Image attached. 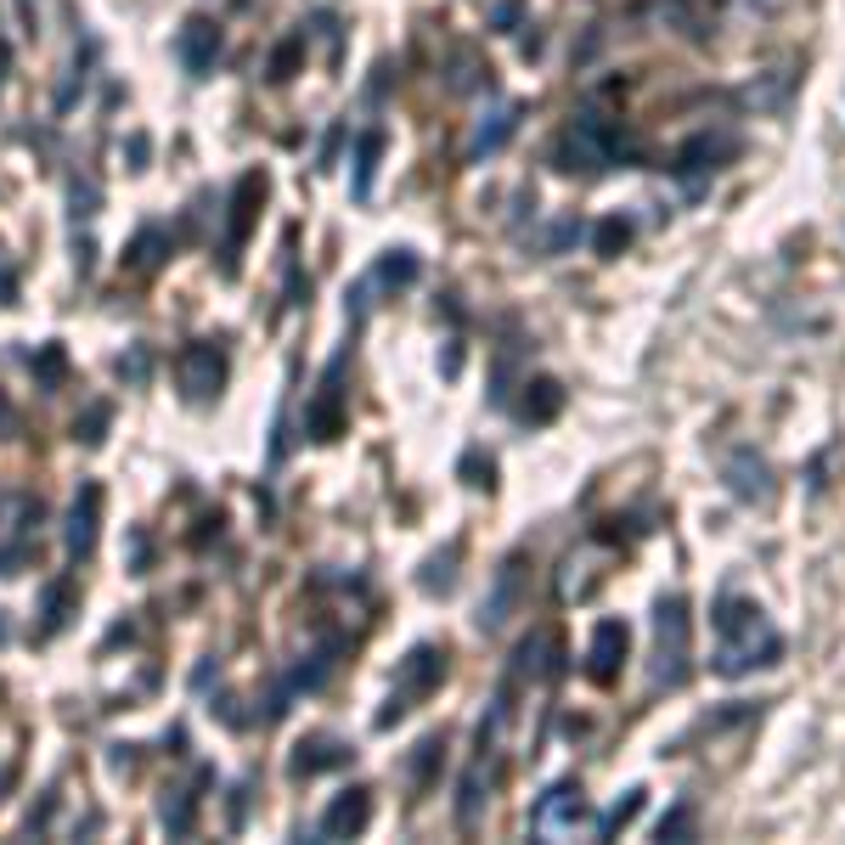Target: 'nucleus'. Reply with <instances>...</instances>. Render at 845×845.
Returning <instances> with one entry per match:
<instances>
[{"label": "nucleus", "instance_id": "obj_7", "mask_svg": "<svg viewBox=\"0 0 845 845\" xmlns=\"http://www.w3.org/2000/svg\"><path fill=\"white\" fill-rule=\"evenodd\" d=\"M260 203H266V176L248 169V176H237V187H231V226H226V242H220V271L226 277H237V254L248 242V226L260 215Z\"/></svg>", "mask_w": 845, "mask_h": 845}, {"label": "nucleus", "instance_id": "obj_22", "mask_svg": "<svg viewBox=\"0 0 845 845\" xmlns=\"http://www.w3.org/2000/svg\"><path fill=\"white\" fill-rule=\"evenodd\" d=\"M372 282H384V288H411V282H417V254H411V248H389L384 260H378V271H372Z\"/></svg>", "mask_w": 845, "mask_h": 845}, {"label": "nucleus", "instance_id": "obj_20", "mask_svg": "<svg viewBox=\"0 0 845 845\" xmlns=\"http://www.w3.org/2000/svg\"><path fill=\"white\" fill-rule=\"evenodd\" d=\"M378 152H384V130H367L361 141H356V181H350V192L367 203L372 198V176H378Z\"/></svg>", "mask_w": 845, "mask_h": 845}, {"label": "nucleus", "instance_id": "obj_35", "mask_svg": "<svg viewBox=\"0 0 845 845\" xmlns=\"http://www.w3.org/2000/svg\"><path fill=\"white\" fill-rule=\"evenodd\" d=\"M119 378L141 384V378H147V350H130V356H119Z\"/></svg>", "mask_w": 845, "mask_h": 845}, {"label": "nucleus", "instance_id": "obj_21", "mask_svg": "<svg viewBox=\"0 0 845 845\" xmlns=\"http://www.w3.org/2000/svg\"><path fill=\"white\" fill-rule=\"evenodd\" d=\"M733 141L727 136H694L683 152H676V169H716V158H727Z\"/></svg>", "mask_w": 845, "mask_h": 845}, {"label": "nucleus", "instance_id": "obj_4", "mask_svg": "<svg viewBox=\"0 0 845 845\" xmlns=\"http://www.w3.org/2000/svg\"><path fill=\"white\" fill-rule=\"evenodd\" d=\"M688 604L683 598H659L654 609V683L659 688H676L688 676Z\"/></svg>", "mask_w": 845, "mask_h": 845}, {"label": "nucleus", "instance_id": "obj_37", "mask_svg": "<svg viewBox=\"0 0 845 845\" xmlns=\"http://www.w3.org/2000/svg\"><path fill=\"white\" fill-rule=\"evenodd\" d=\"M147 152H152V141H147V136L136 130V136L125 141V158H130V169H147Z\"/></svg>", "mask_w": 845, "mask_h": 845}, {"label": "nucleus", "instance_id": "obj_6", "mask_svg": "<svg viewBox=\"0 0 845 845\" xmlns=\"http://www.w3.org/2000/svg\"><path fill=\"white\" fill-rule=\"evenodd\" d=\"M345 361H350V350H338V356L327 361L321 389H316V400L305 406V435H310V440H338V429H345Z\"/></svg>", "mask_w": 845, "mask_h": 845}, {"label": "nucleus", "instance_id": "obj_1", "mask_svg": "<svg viewBox=\"0 0 845 845\" xmlns=\"http://www.w3.org/2000/svg\"><path fill=\"white\" fill-rule=\"evenodd\" d=\"M716 670L722 676H744L755 665H773L784 654V637L773 632L767 609L744 604V598H722L716 604Z\"/></svg>", "mask_w": 845, "mask_h": 845}, {"label": "nucleus", "instance_id": "obj_2", "mask_svg": "<svg viewBox=\"0 0 845 845\" xmlns=\"http://www.w3.org/2000/svg\"><path fill=\"white\" fill-rule=\"evenodd\" d=\"M440 676H446V648L417 643V648L400 659V670H395V688H389V705L378 710V727H395L417 699H429V694L440 688Z\"/></svg>", "mask_w": 845, "mask_h": 845}, {"label": "nucleus", "instance_id": "obj_29", "mask_svg": "<svg viewBox=\"0 0 845 845\" xmlns=\"http://www.w3.org/2000/svg\"><path fill=\"white\" fill-rule=\"evenodd\" d=\"M451 564H457V547H446V558H429V569H422V592H451Z\"/></svg>", "mask_w": 845, "mask_h": 845}, {"label": "nucleus", "instance_id": "obj_14", "mask_svg": "<svg viewBox=\"0 0 845 845\" xmlns=\"http://www.w3.org/2000/svg\"><path fill=\"white\" fill-rule=\"evenodd\" d=\"M586 817V795H580V784H558V789H547V801L536 806V834H575V823Z\"/></svg>", "mask_w": 845, "mask_h": 845}, {"label": "nucleus", "instance_id": "obj_3", "mask_svg": "<svg viewBox=\"0 0 845 845\" xmlns=\"http://www.w3.org/2000/svg\"><path fill=\"white\" fill-rule=\"evenodd\" d=\"M620 152V136L604 113H575V125L558 136V169H580V176H598V169H609Z\"/></svg>", "mask_w": 845, "mask_h": 845}, {"label": "nucleus", "instance_id": "obj_26", "mask_svg": "<svg viewBox=\"0 0 845 845\" xmlns=\"http://www.w3.org/2000/svg\"><path fill=\"white\" fill-rule=\"evenodd\" d=\"M637 812H643V789H626V801H615V806L598 817V834H604V839H609V834H620Z\"/></svg>", "mask_w": 845, "mask_h": 845}, {"label": "nucleus", "instance_id": "obj_27", "mask_svg": "<svg viewBox=\"0 0 845 845\" xmlns=\"http://www.w3.org/2000/svg\"><path fill=\"white\" fill-rule=\"evenodd\" d=\"M299 57H305V34H288V40H282V46L271 51V68H266V73H271V79L282 84V79H294Z\"/></svg>", "mask_w": 845, "mask_h": 845}, {"label": "nucleus", "instance_id": "obj_25", "mask_svg": "<svg viewBox=\"0 0 845 845\" xmlns=\"http://www.w3.org/2000/svg\"><path fill=\"white\" fill-rule=\"evenodd\" d=\"M68 598H73V592H68V580H51L46 586V598H40V637H51V632H62V620H68Z\"/></svg>", "mask_w": 845, "mask_h": 845}, {"label": "nucleus", "instance_id": "obj_31", "mask_svg": "<svg viewBox=\"0 0 845 845\" xmlns=\"http://www.w3.org/2000/svg\"><path fill=\"white\" fill-rule=\"evenodd\" d=\"M23 564H29V541H23V536L0 547V580H12V575H18Z\"/></svg>", "mask_w": 845, "mask_h": 845}, {"label": "nucleus", "instance_id": "obj_40", "mask_svg": "<svg viewBox=\"0 0 845 845\" xmlns=\"http://www.w3.org/2000/svg\"><path fill=\"white\" fill-rule=\"evenodd\" d=\"M7 632H12V626H7V609H0V643H7Z\"/></svg>", "mask_w": 845, "mask_h": 845}, {"label": "nucleus", "instance_id": "obj_19", "mask_svg": "<svg viewBox=\"0 0 845 845\" xmlns=\"http://www.w3.org/2000/svg\"><path fill=\"white\" fill-rule=\"evenodd\" d=\"M158 817H163V828L176 834V839H187V834H192V817H198V789H163Z\"/></svg>", "mask_w": 845, "mask_h": 845}, {"label": "nucleus", "instance_id": "obj_15", "mask_svg": "<svg viewBox=\"0 0 845 845\" xmlns=\"http://www.w3.org/2000/svg\"><path fill=\"white\" fill-rule=\"evenodd\" d=\"M727 485H733V496H744V501H767V496H773V485H767V463H760L749 446H744V451H733V463H727Z\"/></svg>", "mask_w": 845, "mask_h": 845}, {"label": "nucleus", "instance_id": "obj_13", "mask_svg": "<svg viewBox=\"0 0 845 845\" xmlns=\"http://www.w3.org/2000/svg\"><path fill=\"white\" fill-rule=\"evenodd\" d=\"M367 823H372V795H367V789H345V795L321 812L316 834H321V839H350V834H361Z\"/></svg>", "mask_w": 845, "mask_h": 845}, {"label": "nucleus", "instance_id": "obj_16", "mask_svg": "<svg viewBox=\"0 0 845 845\" xmlns=\"http://www.w3.org/2000/svg\"><path fill=\"white\" fill-rule=\"evenodd\" d=\"M519 130V108H496L490 119H479V130H474V141H468V158L479 163V158H490V152H501L507 147V136Z\"/></svg>", "mask_w": 845, "mask_h": 845}, {"label": "nucleus", "instance_id": "obj_23", "mask_svg": "<svg viewBox=\"0 0 845 845\" xmlns=\"http://www.w3.org/2000/svg\"><path fill=\"white\" fill-rule=\"evenodd\" d=\"M108 422H113V406H108V400H91V406H84V417H73V440H79V446H102V440H108Z\"/></svg>", "mask_w": 845, "mask_h": 845}, {"label": "nucleus", "instance_id": "obj_34", "mask_svg": "<svg viewBox=\"0 0 845 845\" xmlns=\"http://www.w3.org/2000/svg\"><path fill=\"white\" fill-rule=\"evenodd\" d=\"M0 305H18V266L0 254Z\"/></svg>", "mask_w": 845, "mask_h": 845}, {"label": "nucleus", "instance_id": "obj_10", "mask_svg": "<svg viewBox=\"0 0 845 845\" xmlns=\"http://www.w3.org/2000/svg\"><path fill=\"white\" fill-rule=\"evenodd\" d=\"M356 760V744H345V738H332V733H310V738H299L294 744V778H316V773H332V767H350Z\"/></svg>", "mask_w": 845, "mask_h": 845}, {"label": "nucleus", "instance_id": "obj_9", "mask_svg": "<svg viewBox=\"0 0 845 845\" xmlns=\"http://www.w3.org/2000/svg\"><path fill=\"white\" fill-rule=\"evenodd\" d=\"M519 592H525V553H514V558H501V569H496V586H490V598L479 604V632H501L507 626V615L519 609Z\"/></svg>", "mask_w": 845, "mask_h": 845}, {"label": "nucleus", "instance_id": "obj_24", "mask_svg": "<svg viewBox=\"0 0 845 845\" xmlns=\"http://www.w3.org/2000/svg\"><path fill=\"white\" fill-rule=\"evenodd\" d=\"M34 367V384L51 395V389H62V378H68V356H62V345H57V338H51V345H40V356L29 361Z\"/></svg>", "mask_w": 845, "mask_h": 845}, {"label": "nucleus", "instance_id": "obj_17", "mask_svg": "<svg viewBox=\"0 0 845 845\" xmlns=\"http://www.w3.org/2000/svg\"><path fill=\"white\" fill-rule=\"evenodd\" d=\"M558 411H564L558 378H530V384H525V400H519V417H525V422H553Z\"/></svg>", "mask_w": 845, "mask_h": 845}, {"label": "nucleus", "instance_id": "obj_30", "mask_svg": "<svg viewBox=\"0 0 845 845\" xmlns=\"http://www.w3.org/2000/svg\"><path fill=\"white\" fill-rule=\"evenodd\" d=\"M626 242H632V220H620V215H615V220H604V226H598V254H620Z\"/></svg>", "mask_w": 845, "mask_h": 845}, {"label": "nucleus", "instance_id": "obj_32", "mask_svg": "<svg viewBox=\"0 0 845 845\" xmlns=\"http://www.w3.org/2000/svg\"><path fill=\"white\" fill-rule=\"evenodd\" d=\"M440 749H446L440 738H422V744H417V760H411V778H417V784H429V767H435Z\"/></svg>", "mask_w": 845, "mask_h": 845}, {"label": "nucleus", "instance_id": "obj_38", "mask_svg": "<svg viewBox=\"0 0 845 845\" xmlns=\"http://www.w3.org/2000/svg\"><path fill=\"white\" fill-rule=\"evenodd\" d=\"M519 18H525V7H519V0H501V7H496V18H490V23H496V29H514Z\"/></svg>", "mask_w": 845, "mask_h": 845}, {"label": "nucleus", "instance_id": "obj_12", "mask_svg": "<svg viewBox=\"0 0 845 845\" xmlns=\"http://www.w3.org/2000/svg\"><path fill=\"white\" fill-rule=\"evenodd\" d=\"M626 620H598L592 626V648H586V670H592V683H615V670L626 665Z\"/></svg>", "mask_w": 845, "mask_h": 845}, {"label": "nucleus", "instance_id": "obj_5", "mask_svg": "<svg viewBox=\"0 0 845 845\" xmlns=\"http://www.w3.org/2000/svg\"><path fill=\"white\" fill-rule=\"evenodd\" d=\"M176 378H181V395L187 400H215L226 389V345L220 338H192V345L176 356Z\"/></svg>", "mask_w": 845, "mask_h": 845}, {"label": "nucleus", "instance_id": "obj_28", "mask_svg": "<svg viewBox=\"0 0 845 845\" xmlns=\"http://www.w3.org/2000/svg\"><path fill=\"white\" fill-rule=\"evenodd\" d=\"M97 198H102V192H97V181H91V176H73V181H68L73 220H91V215H97Z\"/></svg>", "mask_w": 845, "mask_h": 845}, {"label": "nucleus", "instance_id": "obj_11", "mask_svg": "<svg viewBox=\"0 0 845 845\" xmlns=\"http://www.w3.org/2000/svg\"><path fill=\"white\" fill-rule=\"evenodd\" d=\"M215 57H220V23H215V18H187L181 34H176V62H181L192 79H203V73L215 68Z\"/></svg>", "mask_w": 845, "mask_h": 845}, {"label": "nucleus", "instance_id": "obj_36", "mask_svg": "<svg viewBox=\"0 0 845 845\" xmlns=\"http://www.w3.org/2000/svg\"><path fill=\"white\" fill-rule=\"evenodd\" d=\"M130 569H136V575H147V569H152V547H147V536H141V530L130 536Z\"/></svg>", "mask_w": 845, "mask_h": 845}, {"label": "nucleus", "instance_id": "obj_39", "mask_svg": "<svg viewBox=\"0 0 845 845\" xmlns=\"http://www.w3.org/2000/svg\"><path fill=\"white\" fill-rule=\"evenodd\" d=\"M12 435H18V406L0 395V440H12Z\"/></svg>", "mask_w": 845, "mask_h": 845}, {"label": "nucleus", "instance_id": "obj_18", "mask_svg": "<svg viewBox=\"0 0 845 845\" xmlns=\"http://www.w3.org/2000/svg\"><path fill=\"white\" fill-rule=\"evenodd\" d=\"M163 254H169V231H163V226H141L136 242L125 248V271H152Z\"/></svg>", "mask_w": 845, "mask_h": 845}, {"label": "nucleus", "instance_id": "obj_33", "mask_svg": "<svg viewBox=\"0 0 845 845\" xmlns=\"http://www.w3.org/2000/svg\"><path fill=\"white\" fill-rule=\"evenodd\" d=\"M688 828H694L688 806H670V817H659V839H688Z\"/></svg>", "mask_w": 845, "mask_h": 845}, {"label": "nucleus", "instance_id": "obj_8", "mask_svg": "<svg viewBox=\"0 0 845 845\" xmlns=\"http://www.w3.org/2000/svg\"><path fill=\"white\" fill-rule=\"evenodd\" d=\"M97 525H102V485L84 479L79 496H73V507H68V519H62V547H68V558H91Z\"/></svg>", "mask_w": 845, "mask_h": 845}]
</instances>
